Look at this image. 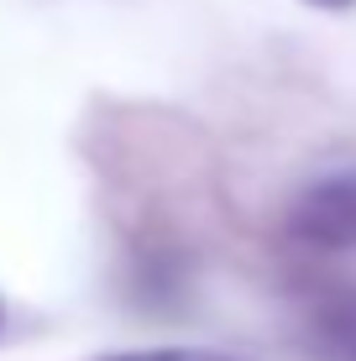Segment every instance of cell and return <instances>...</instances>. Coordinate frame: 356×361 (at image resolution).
<instances>
[{
  "mask_svg": "<svg viewBox=\"0 0 356 361\" xmlns=\"http://www.w3.org/2000/svg\"><path fill=\"white\" fill-rule=\"evenodd\" d=\"M288 235L314 252H356V168L304 183L288 204Z\"/></svg>",
  "mask_w": 356,
  "mask_h": 361,
  "instance_id": "obj_1",
  "label": "cell"
},
{
  "mask_svg": "<svg viewBox=\"0 0 356 361\" xmlns=\"http://www.w3.org/2000/svg\"><path fill=\"white\" fill-rule=\"evenodd\" d=\"M309 6H320V11H351L356 0H309Z\"/></svg>",
  "mask_w": 356,
  "mask_h": 361,
  "instance_id": "obj_3",
  "label": "cell"
},
{
  "mask_svg": "<svg viewBox=\"0 0 356 361\" xmlns=\"http://www.w3.org/2000/svg\"><path fill=\"white\" fill-rule=\"evenodd\" d=\"M100 361H247V356L210 351V345H142V351H116Z\"/></svg>",
  "mask_w": 356,
  "mask_h": 361,
  "instance_id": "obj_2",
  "label": "cell"
}]
</instances>
